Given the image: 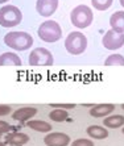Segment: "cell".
Listing matches in <instances>:
<instances>
[{"mask_svg":"<svg viewBox=\"0 0 124 146\" xmlns=\"http://www.w3.org/2000/svg\"><path fill=\"white\" fill-rule=\"evenodd\" d=\"M4 44L13 50L24 51L33 45V37L27 32H9L4 36Z\"/></svg>","mask_w":124,"mask_h":146,"instance_id":"cell-1","label":"cell"},{"mask_svg":"<svg viewBox=\"0 0 124 146\" xmlns=\"http://www.w3.org/2000/svg\"><path fill=\"white\" fill-rule=\"evenodd\" d=\"M37 34H38V37H40V40H42L44 42L53 44V42H57L58 40H61L62 29L57 21L46 20L38 27Z\"/></svg>","mask_w":124,"mask_h":146,"instance_id":"cell-2","label":"cell"},{"mask_svg":"<svg viewBox=\"0 0 124 146\" xmlns=\"http://www.w3.org/2000/svg\"><path fill=\"white\" fill-rule=\"evenodd\" d=\"M70 20L71 24L78 29H85V28L90 27L93 24L94 20V13L91 8L87 5H77L70 13Z\"/></svg>","mask_w":124,"mask_h":146,"instance_id":"cell-3","label":"cell"},{"mask_svg":"<svg viewBox=\"0 0 124 146\" xmlns=\"http://www.w3.org/2000/svg\"><path fill=\"white\" fill-rule=\"evenodd\" d=\"M65 48L71 55L83 54L87 49V37L81 32H71L65 40Z\"/></svg>","mask_w":124,"mask_h":146,"instance_id":"cell-4","label":"cell"},{"mask_svg":"<svg viewBox=\"0 0 124 146\" xmlns=\"http://www.w3.org/2000/svg\"><path fill=\"white\" fill-rule=\"evenodd\" d=\"M23 20V13L15 5H4L0 8V25L3 28H13Z\"/></svg>","mask_w":124,"mask_h":146,"instance_id":"cell-5","label":"cell"},{"mask_svg":"<svg viewBox=\"0 0 124 146\" xmlns=\"http://www.w3.org/2000/svg\"><path fill=\"white\" fill-rule=\"evenodd\" d=\"M28 62L31 66H52L54 63V58L48 49L36 48L31 51Z\"/></svg>","mask_w":124,"mask_h":146,"instance_id":"cell-6","label":"cell"},{"mask_svg":"<svg viewBox=\"0 0 124 146\" xmlns=\"http://www.w3.org/2000/svg\"><path fill=\"white\" fill-rule=\"evenodd\" d=\"M102 44L107 50H117L124 45V33L110 29L102 38Z\"/></svg>","mask_w":124,"mask_h":146,"instance_id":"cell-7","label":"cell"},{"mask_svg":"<svg viewBox=\"0 0 124 146\" xmlns=\"http://www.w3.org/2000/svg\"><path fill=\"white\" fill-rule=\"evenodd\" d=\"M58 8V0H37L36 11L42 17H50Z\"/></svg>","mask_w":124,"mask_h":146,"instance_id":"cell-8","label":"cell"},{"mask_svg":"<svg viewBox=\"0 0 124 146\" xmlns=\"http://www.w3.org/2000/svg\"><path fill=\"white\" fill-rule=\"evenodd\" d=\"M46 146H67L70 143V137L61 132H49L44 138Z\"/></svg>","mask_w":124,"mask_h":146,"instance_id":"cell-9","label":"cell"},{"mask_svg":"<svg viewBox=\"0 0 124 146\" xmlns=\"http://www.w3.org/2000/svg\"><path fill=\"white\" fill-rule=\"evenodd\" d=\"M4 142L13 146H21L29 142V136L20 132H9L4 137Z\"/></svg>","mask_w":124,"mask_h":146,"instance_id":"cell-10","label":"cell"},{"mask_svg":"<svg viewBox=\"0 0 124 146\" xmlns=\"http://www.w3.org/2000/svg\"><path fill=\"white\" fill-rule=\"evenodd\" d=\"M36 113H37V109L33 108V107H23V108H19L17 111H15L12 113V119L20 122H25L29 121Z\"/></svg>","mask_w":124,"mask_h":146,"instance_id":"cell-11","label":"cell"},{"mask_svg":"<svg viewBox=\"0 0 124 146\" xmlns=\"http://www.w3.org/2000/svg\"><path fill=\"white\" fill-rule=\"evenodd\" d=\"M114 111V104H98V106H93V108L90 109V115L95 119H99V117H106V116L111 115Z\"/></svg>","mask_w":124,"mask_h":146,"instance_id":"cell-12","label":"cell"},{"mask_svg":"<svg viewBox=\"0 0 124 146\" xmlns=\"http://www.w3.org/2000/svg\"><path fill=\"white\" fill-rule=\"evenodd\" d=\"M111 29L124 33V11H117L110 17Z\"/></svg>","mask_w":124,"mask_h":146,"instance_id":"cell-13","label":"cell"},{"mask_svg":"<svg viewBox=\"0 0 124 146\" xmlns=\"http://www.w3.org/2000/svg\"><path fill=\"white\" fill-rule=\"evenodd\" d=\"M27 126L36 130V132H41V133L52 132V128H53L52 124H49L46 121H42V120H29V121H27Z\"/></svg>","mask_w":124,"mask_h":146,"instance_id":"cell-14","label":"cell"},{"mask_svg":"<svg viewBox=\"0 0 124 146\" xmlns=\"http://www.w3.org/2000/svg\"><path fill=\"white\" fill-rule=\"evenodd\" d=\"M21 58L15 53H3L0 55V66H20Z\"/></svg>","mask_w":124,"mask_h":146,"instance_id":"cell-15","label":"cell"},{"mask_svg":"<svg viewBox=\"0 0 124 146\" xmlns=\"http://www.w3.org/2000/svg\"><path fill=\"white\" fill-rule=\"evenodd\" d=\"M87 134L94 139H104L108 137V130L106 126H100V125H91L87 128Z\"/></svg>","mask_w":124,"mask_h":146,"instance_id":"cell-16","label":"cell"},{"mask_svg":"<svg viewBox=\"0 0 124 146\" xmlns=\"http://www.w3.org/2000/svg\"><path fill=\"white\" fill-rule=\"evenodd\" d=\"M103 125L106 128H111V129H116V128H121L124 126V116L121 115H112L110 117H106L103 120Z\"/></svg>","mask_w":124,"mask_h":146,"instance_id":"cell-17","label":"cell"},{"mask_svg":"<svg viewBox=\"0 0 124 146\" xmlns=\"http://www.w3.org/2000/svg\"><path fill=\"white\" fill-rule=\"evenodd\" d=\"M67 117H69V113L66 112V109H62V108H54L52 112L49 113V119L55 122L66 121Z\"/></svg>","mask_w":124,"mask_h":146,"instance_id":"cell-18","label":"cell"},{"mask_svg":"<svg viewBox=\"0 0 124 146\" xmlns=\"http://www.w3.org/2000/svg\"><path fill=\"white\" fill-rule=\"evenodd\" d=\"M106 66H124V57L120 54H111L104 61Z\"/></svg>","mask_w":124,"mask_h":146,"instance_id":"cell-19","label":"cell"},{"mask_svg":"<svg viewBox=\"0 0 124 146\" xmlns=\"http://www.w3.org/2000/svg\"><path fill=\"white\" fill-rule=\"evenodd\" d=\"M112 1L114 0H91V4L98 11H107L112 5Z\"/></svg>","mask_w":124,"mask_h":146,"instance_id":"cell-20","label":"cell"},{"mask_svg":"<svg viewBox=\"0 0 124 146\" xmlns=\"http://www.w3.org/2000/svg\"><path fill=\"white\" fill-rule=\"evenodd\" d=\"M16 129H17L16 126H12V125H9L7 121L0 120V134H7V133L12 132V130H16Z\"/></svg>","mask_w":124,"mask_h":146,"instance_id":"cell-21","label":"cell"},{"mask_svg":"<svg viewBox=\"0 0 124 146\" xmlns=\"http://www.w3.org/2000/svg\"><path fill=\"white\" fill-rule=\"evenodd\" d=\"M71 146H94V141L89 138H78L75 141H73Z\"/></svg>","mask_w":124,"mask_h":146,"instance_id":"cell-22","label":"cell"},{"mask_svg":"<svg viewBox=\"0 0 124 146\" xmlns=\"http://www.w3.org/2000/svg\"><path fill=\"white\" fill-rule=\"evenodd\" d=\"M12 112V107L7 104H0V116H7Z\"/></svg>","mask_w":124,"mask_h":146,"instance_id":"cell-23","label":"cell"},{"mask_svg":"<svg viewBox=\"0 0 124 146\" xmlns=\"http://www.w3.org/2000/svg\"><path fill=\"white\" fill-rule=\"evenodd\" d=\"M50 107H53V108H62V109H73L75 108V104H71V103H67V104H50Z\"/></svg>","mask_w":124,"mask_h":146,"instance_id":"cell-24","label":"cell"},{"mask_svg":"<svg viewBox=\"0 0 124 146\" xmlns=\"http://www.w3.org/2000/svg\"><path fill=\"white\" fill-rule=\"evenodd\" d=\"M7 1H9V0H0V4H4V3H7Z\"/></svg>","mask_w":124,"mask_h":146,"instance_id":"cell-25","label":"cell"},{"mask_svg":"<svg viewBox=\"0 0 124 146\" xmlns=\"http://www.w3.org/2000/svg\"><path fill=\"white\" fill-rule=\"evenodd\" d=\"M119 1H120V5L124 8V0H119Z\"/></svg>","mask_w":124,"mask_h":146,"instance_id":"cell-26","label":"cell"},{"mask_svg":"<svg viewBox=\"0 0 124 146\" xmlns=\"http://www.w3.org/2000/svg\"><path fill=\"white\" fill-rule=\"evenodd\" d=\"M0 146H5V142H1V141H0Z\"/></svg>","mask_w":124,"mask_h":146,"instance_id":"cell-27","label":"cell"},{"mask_svg":"<svg viewBox=\"0 0 124 146\" xmlns=\"http://www.w3.org/2000/svg\"><path fill=\"white\" fill-rule=\"evenodd\" d=\"M121 132H123V134H124V128H121Z\"/></svg>","mask_w":124,"mask_h":146,"instance_id":"cell-28","label":"cell"},{"mask_svg":"<svg viewBox=\"0 0 124 146\" xmlns=\"http://www.w3.org/2000/svg\"><path fill=\"white\" fill-rule=\"evenodd\" d=\"M121 108H123V111H124V104H123V106H121Z\"/></svg>","mask_w":124,"mask_h":146,"instance_id":"cell-29","label":"cell"}]
</instances>
